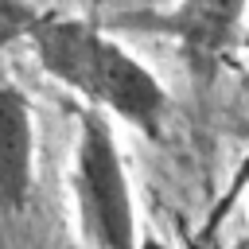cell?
Instances as JSON below:
<instances>
[{
	"instance_id": "cell-1",
	"label": "cell",
	"mask_w": 249,
	"mask_h": 249,
	"mask_svg": "<svg viewBox=\"0 0 249 249\" xmlns=\"http://www.w3.org/2000/svg\"><path fill=\"white\" fill-rule=\"evenodd\" d=\"M27 39L39 66L54 82L82 93L86 105H97L140 128L148 140H160L167 117V89L117 39L82 19H35L27 27Z\"/></svg>"
},
{
	"instance_id": "cell-2",
	"label": "cell",
	"mask_w": 249,
	"mask_h": 249,
	"mask_svg": "<svg viewBox=\"0 0 249 249\" xmlns=\"http://www.w3.org/2000/svg\"><path fill=\"white\" fill-rule=\"evenodd\" d=\"M74 206L82 241L101 249H132L136 245V202L132 183L109 128V113L97 105L82 109L78 148H74Z\"/></svg>"
},
{
	"instance_id": "cell-3",
	"label": "cell",
	"mask_w": 249,
	"mask_h": 249,
	"mask_svg": "<svg viewBox=\"0 0 249 249\" xmlns=\"http://www.w3.org/2000/svg\"><path fill=\"white\" fill-rule=\"evenodd\" d=\"M249 0H175V12L160 19L167 35H175L191 78L206 86L230 47H237L241 16Z\"/></svg>"
},
{
	"instance_id": "cell-4",
	"label": "cell",
	"mask_w": 249,
	"mask_h": 249,
	"mask_svg": "<svg viewBox=\"0 0 249 249\" xmlns=\"http://www.w3.org/2000/svg\"><path fill=\"white\" fill-rule=\"evenodd\" d=\"M35 195V117L16 86H0V222L27 214Z\"/></svg>"
},
{
	"instance_id": "cell-5",
	"label": "cell",
	"mask_w": 249,
	"mask_h": 249,
	"mask_svg": "<svg viewBox=\"0 0 249 249\" xmlns=\"http://www.w3.org/2000/svg\"><path fill=\"white\" fill-rule=\"evenodd\" d=\"M237 47H241V51H249V31H241V35H237Z\"/></svg>"
}]
</instances>
